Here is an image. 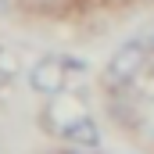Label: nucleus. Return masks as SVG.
Instances as JSON below:
<instances>
[{"label": "nucleus", "instance_id": "nucleus-1", "mask_svg": "<svg viewBox=\"0 0 154 154\" xmlns=\"http://www.w3.org/2000/svg\"><path fill=\"white\" fill-rule=\"evenodd\" d=\"M147 54H151V50H147V39H125L115 54L108 57V65H104V82H108V86H125V82H133L136 72L143 68Z\"/></svg>", "mask_w": 154, "mask_h": 154}, {"label": "nucleus", "instance_id": "nucleus-2", "mask_svg": "<svg viewBox=\"0 0 154 154\" xmlns=\"http://www.w3.org/2000/svg\"><path fill=\"white\" fill-rule=\"evenodd\" d=\"M68 68H82V65L79 61H68V57H57V54H47V57H39L36 65H32L29 86L36 93H43V97H57L68 86Z\"/></svg>", "mask_w": 154, "mask_h": 154}, {"label": "nucleus", "instance_id": "nucleus-3", "mask_svg": "<svg viewBox=\"0 0 154 154\" xmlns=\"http://www.w3.org/2000/svg\"><path fill=\"white\" fill-rule=\"evenodd\" d=\"M61 136H65L72 147H97V143H100V129H97V122L90 115H82L75 125H68Z\"/></svg>", "mask_w": 154, "mask_h": 154}, {"label": "nucleus", "instance_id": "nucleus-4", "mask_svg": "<svg viewBox=\"0 0 154 154\" xmlns=\"http://www.w3.org/2000/svg\"><path fill=\"white\" fill-rule=\"evenodd\" d=\"M4 79H7V61H4V54H0V86H4Z\"/></svg>", "mask_w": 154, "mask_h": 154}, {"label": "nucleus", "instance_id": "nucleus-5", "mask_svg": "<svg viewBox=\"0 0 154 154\" xmlns=\"http://www.w3.org/2000/svg\"><path fill=\"white\" fill-rule=\"evenodd\" d=\"M72 154H100V151H97V147H75Z\"/></svg>", "mask_w": 154, "mask_h": 154}, {"label": "nucleus", "instance_id": "nucleus-6", "mask_svg": "<svg viewBox=\"0 0 154 154\" xmlns=\"http://www.w3.org/2000/svg\"><path fill=\"white\" fill-rule=\"evenodd\" d=\"M147 50L154 54V25H151V32H147Z\"/></svg>", "mask_w": 154, "mask_h": 154}, {"label": "nucleus", "instance_id": "nucleus-7", "mask_svg": "<svg viewBox=\"0 0 154 154\" xmlns=\"http://www.w3.org/2000/svg\"><path fill=\"white\" fill-rule=\"evenodd\" d=\"M11 11V0H0V14H7Z\"/></svg>", "mask_w": 154, "mask_h": 154}]
</instances>
